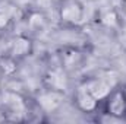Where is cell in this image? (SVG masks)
I'll use <instances>...</instances> for the list:
<instances>
[{
	"label": "cell",
	"instance_id": "6da1fadb",
	"mask_svg": "<svg viewBox=\"0 0 126 124\" xmlns=\"http://www.w3.org/2000/svg\"><path fill=\"white\" fill-rule=\"evenodd\" d=\"M0 107L6 114L7 120L22 121L28 114V104L25 98L16 91L6 89L0 93Z\"/></svg>",
	"mask_w": 126,
	"mask_h": 124
},
{
	"label": "cell",
	"instance_id": "7a4b0ae2",
	"mask_svg": "<svg viewBox=\"0 0 126 124\" xmlns=\"http://www.w3.org/2000/svg\"><path fill=\"white\" fill-rule=\"evenodd\" d=\"M59 19L66 26H81L85 24V6L79 0H62L59 4Z\"/></svg>",
	"mask_w": 126,
	"mask_h": 124
},
{
	"label": "cell",
	"instance_id": "3957f363",
	"mask_svg": "<svg viewBox=\"0 0 126 124\" xmlns=\"http://www.w3.org/2000/svg\"><path fill=\"white\" fill-rule=\"evenodd\" d=\"M103 111L126 121V89L116 85L103 101Z\"/></svg>",
	"mask_w": 126,
	"mask_h": 124
},
{
	"label": "cell",
	"instance_id": "277c9868",
	"mask_svg": "<svg viewBox=\"0 0 126 124\" xmlns=\"http://www.w3.org/2000/svg\"><path fill=\"white\" fill-rule=\"evenodd\" d=\"M64 98H66V93L63 91L53 89V88H44L37 93L35 104L44 114H50V112H56L62 107Z\"/></svg>",
	"mask_w": 126,
	"mask_h": 124
},
{
	"label": "cell",
	"instance_id": "5b68a950",
	"mask_svg": "<svg viewBox=\"0 0 126 124\" xmlns=\"http://www.w3.org/2000/svg\"><path fill=\"white\" fill-rule=\"evenodd\" d=\"M82 85L93 93L100 102H103V101L106 99V96L111 92V89H113L117 83H116V79H114V77H110L109 74H107V76L100 74V76L90 77V79L84 80Z\"/></svg>",
	"mask_w": 126,
	"mask_h": 124
},
{
	"label": "cell",
	"instance_id": "8992f818",
	"mask_svg": "<svg viewBox=\"0 0 126 124\" xmlns=\"http://www.w3.org/2000/svg\"><path fill=\"white\" fill-rule=\"evenodd\" d=\"M73 102L76 108L85 114H95L101 105V102L95 98L93 93L90 92L84 85H79L78 89L75 91L73 95Z\"/></svg>",
	"mask_w": 126,
	"mask_h": 124
},
{
	"label": "cell",
	"instance_id": "52a82bcc",
	"mask_svg": "<svg viewBox=\"0 0 126 124\" xmlns=\"http://www.w3.org/2000/svg\"><path fill=\"white\" fill-rule=\"evenodd\" d=\"M32 50H34V42L28 35H16L15 38H12L10 44H9V50L7 54L12 56L16 60H21L27 56H31Z\"/></svg>",
	"mask_w": 126,
	"mask_h": 124
},
{
	"label": "cell",
	"instance_id": "ba28073f",
	"mask_svg": "<svg viewBox=\"0 0 126 124\" xmlns=\"http://www.w3.org/2000/svg\"><path fill=\"white\" fill-rule=\"evenodd\" d=\"M46 88H53V89H59L66 92L67 88V77L64 74L63 69H51L48 70V73L46 74Z\"/></svg>",
	"mask_w": 126,
	"mask_h": 124
},
{
	"label": "cell",
	"instance_id": "9c48e42d",
	"mask_svg": "<svg viewBox=\"0 0 126 124\" xmlns=\"http://www.w3.org/2000/svg\"><path fill=\"white\" fill-rule=\"evenodd\" d=\"M98 22L104 26V28H109V29H116L119 28L120 25V16H119V12L113 7H109V9H104L100 12L98 15Z\"/></svg>",
	"mask_w": 126,
	"mask_h": 124
},
{
	"label": "cell",
	"instance_id": "30bf717a",
	"mask_svg": "<svg viewBox=\"0 0 126 124\" xmlns=\"http://www.w3.org/2000/svg\"><path fill=\"white\" fill-rule=\"evenodd\" d=\"M47 16L43 12L38 10H31L27 16V25L32 32H41L47 26Z\"/></svg>",
	"mask_w": 126,
	"mask_h": 124
},
{
	"label": "cell",
	"instance_id": "8fae6325",
	"mask_svg": "<svg viewBox=\"0 0 126 124\" xmlns=\"http://www.w3.org/2000/svg\"><path fill=\"white\" fill-rule=\"evenodd\" d=\"M16 70H18V60L16 59H13L9 54H4L0 57V72L3 76L10 77L16 73Z\"/></svg>",
	"mask_w": 126,
	"mask_h": 124
},
{
	"label": "cell",
	"instance_id": "7c38bea8",
	"mask_svg": "<svg viewBox=\"0 0 126 124\" xmlns=\"http://www.w3.org/2000/svg\"><path fill=\"white\" fill-rule=\"evenodd\" d=\"M15 18V6L10 3H1L0 4V29H4L9 26V24Z\"/></svg>",
	"mask_w": 126,
	"mask_h": 124
},
{
	"label": "cell",
	"instance_id": "4fadbf2b",
	"mask_svg": "<svg viewBox=\"0 0 126 124\" xmlns=\"http://www.w3.org/2000/svg\"><path fill=\"white\" fill-rule=\"evenodd\" d=\"M7 118H6V114H4V111L1 110V107H0V123L1 121H6Z\"/></svg>",
	"mask_w": 126,
	"mask_h": 124
},
{
	"label": "cell",
	"instance_id": "5bb4252c",
	"mask_svg": "<svg viewBox=\"0 0 126 124\" xmlns=\"http://www.w3.org/2000/svg\"><path fill=\"white\" fill-rule=\"evenodd\" d=\"M122 10L126 13V0H122Z\"/></svg>",
	"mask_w": 126,
	"mask_h": 124
},
{
	"label": "cell",
	"instance_id": "9a60e30c",
	"mask_svg": "<svg viewBox=\"0 0 126 124\" xmlns=\"http://www.w3.org/2000/svg\"><path fill=\"white\" fill-rule=\"evenodd\" d=\"M1 77H3V74H1V72H0V83H1Z\"/></svg>",
	"mask_w": 126,
	"mask_h": 124
}]
</instances>
